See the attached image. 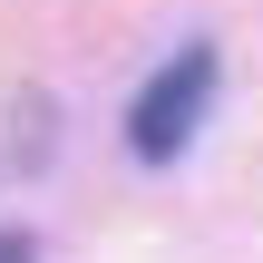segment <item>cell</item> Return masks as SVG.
I'll list each match as a JSON object with an SVG mask.
<instances>
[{"instance_id": "7a4b0ae2", "label": "cell", "mask_w": 263, "mask_h": 263, "mask_svg": "<svg viewBox=\"0 0 263 263\" xmlns=\"http://www.w3.org/2000/svg\"><path fill=\"white\" fill-rule=\"evenodd\" d=\"M0 263H29V234H0Z\"/></svg>"}, {"instance_id": "6da1fadb", "label": "cell", "mask_w": 263, "mask_h": 263, "mask_svg": "<svg viewBox=\"0 0 263 263\" xmlns=\"http://www.w3.org/2000/svg\"><path fill=\"white\" fill-rule=\"evenodd\" d=\"M205 107H215V49H176L137 88V107H127V146L146 166H166V156H185V137L205 127Z\"/></svg>"}]
</instances>
